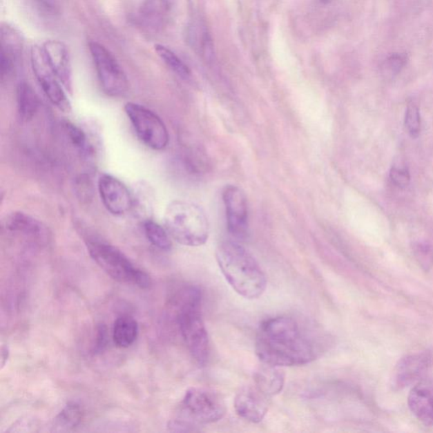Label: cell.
Here are the masks:
<instances>
[{"label":"cell","mask_w":433,"mask_h":433,"mask_svg":"<svg viewBox=\"0 0 433 433\" xmlns=\"http://www.w3.org/2000/svg\"><path fill=\"white\" fill-rule=\"evenodd\" d=\"M255 347L262 363L272 366H303L316 358L310 338L295 319L288 317L263 322L258 331Z\"/></svg>","instance_id":"cell-1"},{"label":"cell","mask_w":433,"mask_h":433,"mask_svg":"<svg viewBox=\"0 0 433 433\" xmlns=\"http://www.w3.org/2000/svg\"><path fill=\"white\" fill-rule=\"evenodd\" d=\"M216 259L229 285L244 298L254 300L267 288V277L257 260L242 244L222 242L216 250Z\"/></svg>","instance_id":"cell-2"},{"label":"cell","mask_w":433,"mask_h":433,"mask_svg":"<svg viewBox=\"0 0 433 433\" xmlns=\"http://www.w3.org/2000/svg\"><path fill=\"white\" fill-rule=\"evenodd\" d=\"M176 321L180 334L194 360L201 366L208 363L210 344L202 314V292L195 286L182 289L176 298Z\"/></svg>","instance_id":"cell-3"},{"label":"cell","mask_w":433,"mask_h":433,"mask_svg":"<svg viewBox=\"0 0 433 433\" xmlns=\"http://www.w3.org/2000/svg\"><path fill=\"white\" fill-rule=\"evenodd\" d=\"M164 227L176 242L186 247H200L208 242L210 225L204 210L195 203L173 201L165 209Z\"/></svg>","instance_id":"cell-4"},{"label":"cell","mask_w":433,"mask_h":433,"mask_svg":"<svg viewBox=\"0 0 433 433\" xmlns=\"http://www.w3.org/2000/svg\"><path fill=\"white\" fill-rule=\"evenodd\" d=\"M227 412L224 398L217 392L205 387H191L180 405L182 416L169 423L175 432L193 431L198 425L217 423Z\"/></svg>","instance_id":"cell-5"},{"label":"cell","mask_w":433,"mask_h":433,"mask_svg":"<svg viewBox=\"0 0 433 433\" xmlns=\"http://www.w3.org/2000/svg\"><path fill=\"white\" fill-rule=\"evenodd\" d=\"M86 247L97 264L115 280L133 284L142 289L152 286L150 275L135 267L118 248L99 240H88Z\"/></svg>","instance_id":"cell-6"},{"label":"cell","mask_w":433,"mask_h":433,"mask_svg":"<svg viewBox=\"0 0 433 433\" xmlns=\"http://www.w3.org/2000/svg\"><path fill=\"white\" fill-rule=\"evenodd\" d=\"M125 111L143 144L156 151L167 148L169 131L159 115L143 105L131 102L126 104Z\"/></svg>","instance_id":"cell-7"},{"label":"cell","mask_w":433,"mask_h":433,"mask_svg":"<svg viewBox=\"0 0 433 433\" xmlns=\"http://www.w3.org/2000/svg\"><path fill=\"white\" fill-rule=\"evenodd\" d=\"M89 50L104 93L112 97L125 96L129 90V81L115 56L104 45L97 42L89 44Z\"/></svg>","instance_id":"cell-8"},{"label":"cell","mask_w":433,"mask_h":433,"mask_svg":"<svg viewBox=\"0 0 433 433\" xmlns=\"http://www.w3.org/2000/svg\"><path fill=\"white\" fill-rule=\"evenodd\" d=\"M31 64L34 75L41 88L51 103L59 110L71 111V104L63 89V85L57 75L48 65L43 47L33 46L31 51Z\"/></svg>","instance_id":"cell-9"},{"label":"cell","mask_w":433,"mask_h":433,"mask_svg":"<svg viewBox=\"0 0 433 433\" xmlns=\"http://www.w3.org/2000/svg\"><path fill=\"white\" fill-rule=\"evenodd\" d=\"M228 231L237 240H244L248 231V206L246 195L235 186H228L223 191Z\"/></svg>","instance_id":"cell-10"},{"label":"cell","mask_w":433,"mask_h":433,"mask_svg":"<svg viewBox=\"0 0 433 433\" xmlns=\"http://www.w3.org/2000/svg\"><path fill=\"white\" fill-rule=\"evenodd\" d=\"M99 191L105 208L113 215H125L133 209V199L129 189L115 176L102 175L99 180Z\"/></svg>","instance_id":"cell-11"},{"label":"cell","mask_w":433,"mask_h":433,"mask_svg":"<svg viewBox=\"0 0 433 433\" xmlns=\"http://www.w3.org/2000/svg\"><path fill=\"white\" fill-rule=\"evenodd\" d=\"M432 364L431 353L425 352L403 357L395 367L393 374V386L403 389L419 382L427 374Z\"/></svg>","instance_id":"cell-12"},{"label":"cell","mask_w":433,"mask_h":433,"mask_svg":"<svg viewBox=\"0 0 433 433\" xmlns=\"http://www.w3.org/2000/svg\"><path fill=\"white\" fill-rule=\"evenodd\" d=\"M267 398L256 385L242 387L235 398L237 415L252 423H261L269 410Z\"/></svg>","instance_id":"cell-13"},{"label":"cell","mask_w":433,"mask_h":433,"mask_svg":"<svg viewBox=\"0 0 433 433\" xmlns=\"http://www.w3.org/2000/svg\"><path fill=\"white\" fill-rule=\"evenodd\" d=\"M174 6V0H145L137 13L139 26L148 32L162 31L171 20Z\"/></svg>","instance_id":"cell-14"},{"label":"cell","mask_w":433,"mask_h":433,"mask_svg":"<svg viewBox=\"0 0 433 433\" xmlns=\"http://www.w3.org/2000/svg\"><path fill=\"white\" fill-rule=\"evenodd\" d=\"M1 78L5 80L15 73L23 52V37L17 29L8 24L1 28Z\"/></svg>","instance_id":"cell-15"},{"label":"cell","mask_w":433,"mask_h":433,"mask_svg":"<svg viewBox=\"0 0 433 433\" xmlns=\"http://www.w3.org/2000/svg\"><path fill=\"white\" fill-rule=\"evenodd\" d=\"M45 57L48 65L68 91H73V73L69 50L62 42L48 40L43 46Z\"/></svg>","instance_id":"cell-16"},{"label":"cell","mask_w":433,"mask_h":433,"mask_svg":"<svg viewBox=\"0 0 433 433\" xmlns=\"http://www.w3.org/2000/svg\"><path fill=\"white\" fill-rule=\"evenodd\" d=\"M408 405L418 420L427 427H433V381H419L410 392Z\"/></svg>","instance_id":"cell-17"},{"label":"cell","mask_w":433,"mask_h":433,"mask_svg":"<svg viewBox=\"0 0 433 433\" xmlns=\"http://www.w3.org/2000/svg\"><path fill=\"white\" fill-rule=\"evenodd\" d=\"M285 376L281 367L262 363L254 374L255 385L267 397L278 394L285 385Z\"/></svg>","instance_id":"cell-18"},{"label":"cell","mask_w":433,"mask_h":433,"mask_svg":"<svg viewBox=\"0 0 433 433\" xmlns=\"http://www.w3.org/2000/svg\"><path fill=\"white\" fill-rule=\"evenodd\" d=\"M3 224L10 232L21 233L34 239H43L47 233L45 226L40 221L21 212L9 214Z\"/></svg>","instance_id":"cell-19"},{"label":"cell","mask_w":433,"mask_h":433,"mask_svg":"<svg viewBox=\"0 0 433 433\" xmlns=\"http://www.w3.org/2000/svg\"><path fill=\"white\" fill-rule=\"evenodd\" d=\"M17 101L19 118L23 122H31L40 106L39 97L32 86L24 81L19 84Z\"/></svg>","instance_id":"cell-20"},{"label":"cell","mask_w":433,"mask_h":433,"mask_svg":"<svg viewBox=\"0 0 433 433\" xmlns=\"http://www.w3.org/2000/svg\"><path fill=\"white\" fill-rule=\"evenodd\" d=\"M138 332L137 320L131 316L124 315L115 322L113 338L117 347L128 348L137 340Z\"/></svg>","instance_id":"cell-21"},{"label":"cell","mask_w":433,"mask_h":433,"mask_svg":"<svg viewBox=\"0 0 433 433\" xmlns=\"http://www.w3.org/2000/svg\"><path fill=\"white\" fill-rule=\"evenodd\" d=\"M146 238L154 247L162 251H169L172 247L171 235H169L166 229L156 222L151 220H146L143 224Z\"/></svg>","instance_id":"cell-22"},{"label":"cell","mask_w":433,"mask_h":433,"mask_svg":"<svg viewBox=\"0 0 433 433\" xmlns=\"http://www.w3.org/2000/svg\"><path fill=\"white\" fill-rule=\"evenodd\" d=\"M155 51L157 55L160 56V58L163 60L165 65L174 71L176 75H178L179 77L183 79H187L190 77L191 70L189 67L169 48L164 46V45L157 44Z\"/></svg>","instance_id":"cell-23"},{"label":"cell","mask_w":433,"mask_h":433,"mask_svg":"<svg viewBox=\"0 0 433 433\" xmlns=\"http://www.w3.org/2000/svg\"><path fill=\"white\" fill-rule=\"evenodd\" d=\"M193 26L190 32L191 42L195 48L200 52L203 58L210 59L213 58V44L212 37L205 28H198Z\"/></svg>","instance_id":"cell-24"},{"label":"cell","mask_w":433,"mask_h":433,"mask_svg":"<svg viewBox=\"0 0 433 433\" xmlns=\"http://www.w3.org/2000/svg\"><path fill=\"white\" fill-rule=\"evenodd\" d=\"M82 418L84 412L81 406L75 403H69L56 417L55 425L62 429L74 428L81 423Z\"/></svg>","instance_id":"cell-25"},{"label":"cell","mask_w":433,"mask_h":433,"mask_svg":"<svg viewBox=\"0 0 433 433\" xmlns=\"http://www.w3.org/2000/svg\"><path fill=\"white\" fill-rule=\"evenodd\" d=\"M405 124L410 137H418L421 133V115L419 108L414 103L409 104L406 108Z\"/></svg>","instance_id":"cell-26"},{"label":"cell","mask_w":433,"mask_h":433,"mask_svg":"<svg viewBox=\"0 0 433 433\" xmlns=\"http://www.w3.org/2000/svg\"><path fill=\"white\" fill-rule=\"evenodd\" d=\"M65 128L68 137L75 148L84 153H88L90 146L88 145V137L84 131L69 122L65 124Z\"/></svg>","instance_id":"cell-27"},{"label":"cell","mask_w":433,"mask_h":433,"mask_svg":"<svg viewBox=\"0 0 433 433\" xmlns=\"http://www.w3.org/2000/svg\"><path fill=\"white\" fill-rule=\"evenodd\" d=\"M406 62H407V59L404 55H391L383 64L382 73L386 77H394L401 73Z\"/></svg>","instance_id":"cell-28"},{"label":"cell","mask_w":433,"mask_h":433,"mask_svg":"<svg viewBox=\"0 0 433 433\" xmlns=\"http://www.w3.org/2000/svg\"><path fill=\"white\" fill-rule=\"evenodd\" d=\"M390 179L398 188H406L410 182V175L407 169L394 166L390 171Z\"/></svg>","instance_id":"cell-29"},{"label":"cell","mask_w":433,"mask_h":433,"mask_svg":"<svg viewBox=\"0 0 433 433\" xmlns=\"http://www.w3.org/2000/svg\"><path fill=\"white\" fill-rule=\"evenodd\" d=\"M108 344V329L104 325H100L97 329L96 342L94 345V353L99 354L104 352Z\"/></svg>","instance_id":"cell-30"},{"label":"cell","mask_w":433,"mask_h":433,"mask_svg":"<svg viewBox=\"0 0 433 433\" xmlns=\"http://www.w3.org/2000/svg\"><path fill=\"white\" fill-rule=\"evenodd\" d=\"M40 6L52 14H57L62 10L65 0H36Z\"/></svg>","instance_id":"cell-31"},{"label":"cell","mask_w":433,"mask_h":433,"mask_svg":"<svg viewBox=\"0 0 433 433\" xmlns=\"http://www.w3.org/2000/svg\"><path fill=\"white\" fill-rule=\"evenodd\" d=\"M10 357V349L8 346L3 345L1 348V369L6 367L7 361Z\"/></svg>","instance_id":"cell-32"},{"label":"cell","mask_w":433,"mask_h":433,"mask_svg":"<svg viewBox=\"0 0 433 433\" xmlns=\"http://www.w3.org/2000/svg\"><path fill=\"white\" fill-rule=\"evenodd\" d=\"M320 1H321L323 3H325V5H327V3L332 2V0H320Z\"/></svg>","instance_id":"cell-33"}]
</instances>
